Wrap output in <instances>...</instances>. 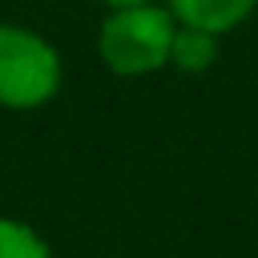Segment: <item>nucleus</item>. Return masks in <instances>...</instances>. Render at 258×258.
<instances>
[{
    "label": "nucleus",
    "mask_w": 258,
    "mask_h": 258,
    "mask_svg": "<svg viewBox=\"0 0 258 258\" xmlns=\"http://www.w3.org/2000/svg\"><path fill=\"white\" fill-rule=\"evenodd\" d=\"M177 20L165 4L117 8L97 28V52L117 77H149L169 64Z\"/></svg>",
    "instance_id": "obj_1"
},
{
    "label": "nucleus",
    "mask_w": 258,
    "mask_h": 258,
    "mask_svg": "<svg viewBox=\"0 0 258 258\" xmlns=\"http://www.w3.org/2000/svg\"><path fill=\"white\" fill-rule=\"evenodd\" d=\"M165 8L173 12V20L181 28H198V32L222 36V32L238 28L242 20H250L258 0H165Z\"/></svg>",
    "instance_id": "obj_3"
},
{
    "label": "nucleus",
    "mask_w": 258,
    "mask_h": 258,
    "mask_svg": "<svg viewBox=\"0 0 258 258\" xmlns=\"http://www.w3.org/2000/svg\"><path fill=\"white\" fill-rule=\"evenodd\" d=\"M64 69L52 40L24 24H0V105L40 109L60 93Z\"/></svg>",
    "instance_id": "obj_2"
},
{
    "label": "nucleus",
    "mask_w": 258,
    "mask_h": 258,
    "mask_svg": "<svg viewBox=\"0 0 258 258\" xmlns=\"http://www.w3.org/2000/svg\"><path fill=\"white\" fill-rule=\"evenodd\" d=\"M0 258H52V250L28 222L0 218Z\"/></svg>",
    "instance_id": "obj_5"
},
{
    "label": "nucleus",
    "mask_w": 258,
    "mask_h": 258,
    "mask_svg": "<svg viewBox=\"0 0 258 258\" xmlns=\"http://www.w3.org/2000/svg\"><path fill=\"white\" fill-rule=\"evenodd\" d=\"M214 60H218V36L198 32V28H181V24H177L169 64H173V69H181V73H206Z\"/></svg>",
    "instance_id": "obj_4"
},
{
    "label": "nucleus",
    "mask_w": 258,
    "mask_h": 258,
    "mask_svg": "<svg viewBox=\"0 0 258 258\" xmlns=\"http://www.w3.org/2000/svg\"><path fill=\"white\" fill-rule=\"evenodd\" d=\"M101 4H109V12H117V8H137V4H157V0H101Z\"/></svg>",
    "instance_id": "obj_6"
}]
</instances>
